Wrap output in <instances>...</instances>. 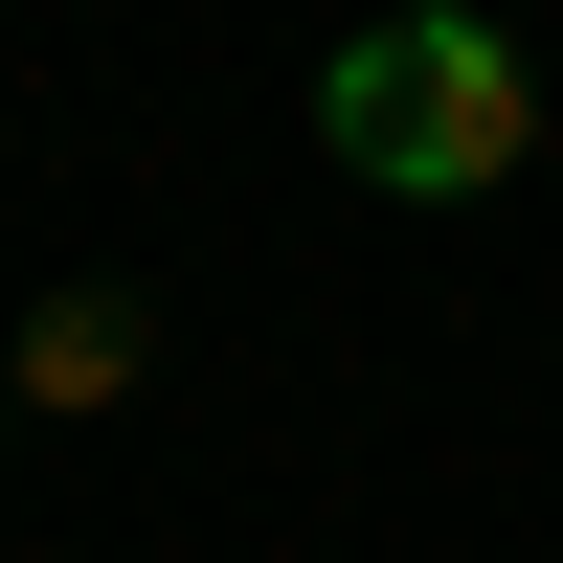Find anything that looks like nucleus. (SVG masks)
Segmentation results:
<instances>
[{
  "label": "nucleus",
  "instance_id": "f03ea898",
  "mask_svg": "<svg viewBox=\"0 0 563 563\" xmlns=\"http://www.w3.org/2000/svg\"><path fill=\"white\" fill-rule=\"evenodd\" d=\"M0 384H23V406H113V384H135V294H45Z\"/></svg>",
  "mask_w": 563,
  "mask_h": 563
},
{
  "label": "nucleus",
  "instance_id": "f257e3e1",
  "mask_svg": "<svg viewBox=\"0 0 563 563\" xmlns=\"http://www.w3.org/2000/svg\"><path fill=\"white\" fill-rule=\"evenodd\" d=\"M316 135H339V158L384 180V203H474V180H519L541 90H519V45H496L474 0H406V23H361V45H339Z\"/></svg>",
  "mask_w": 563,
  "mask_h": 563
}]
</instances>
